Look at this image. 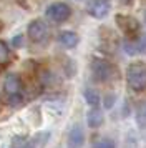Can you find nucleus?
Here are the masks:
<instances>
[{
	"label": "nucleus",
	"mask_w": 146,
	"mask_h": 148,
	"mask_svg": "<svg viewBox=\"0 0 146 148\" xmlns=\"http://www.w3.org/2000/svg\"><path fill=\"white\" fill-rule=\"evenodd\" d=\"M3 97H5L7 103L13 107H17L23 101V83L18 75H7L5 82H3Z\"/></svg>",
	"instance_id": "obj_1"
},
{
	"label": "nucleus",
	"mask_w": 146,
	"mask_h": 148,
	"mask_svg": "<svg viewBox=\"0 0 146 148\" xmlns=\"http://www.w3.org/2000/svg\"><path fill=\"white\" fill-rule=\"evenodd\" d=\"M126 82L131 90L143 92L146 88V65L143 62H133L126 68Z\"/></svg>",
	"instance_id": "obj_2"
},
{
	"label": "nucleus",
	"mask_w": 146,
	"mask_h": 148,
	"mask_svg": "<svg viewBox=\"0 0 146 148\" xmlns=\"http://www.w3.org/2000/svg\"><path fill=\"white\" fill-rule=\"evenodd\" d=\"M90 68H91L93 78L98 80V82H108L116 75L115 67H113L110 62H106L105 58H93Z\"/></svg>",
	"instance_id": "obj_3"
},
{
	"label": "nucleus",
	"mask_w": 146,
	"mask_h": 148,
	"mask_svg": "<svg viewBox=\"0 0 146 148\" xmlns=\"http://www.w3.org/2000/svg\"><path fill=\"white\" fill-rule=\"evenodd\" d=\"M115 22H116V25L119 27V30H121L128 38H131V40H134L136 35L139 34V23L134 17H131V15L118 14L115 17Z\"/></svg>",
	"instance_id": "obj_4"
},
{
	"label": "nucleus",
	"mask_w": 146,
	"mask_h": 148,
	"mask_svg": "<svg viewBox=\"0 0 146 148\" xmlns=\"http://www.w3.org/2000/svg\"><path fill=\"white\" fill-rule=\"evenodd\" d=\"M70 15H72V8L63 2H55L46 8V17L52 22H57V23L66 22L70 18Z\"/></svg>",
	"instance_id": "obj_5"
},
{
	"label": "nucleus",
	"mask_w": 146,
	"mask_h": 148,
	"mask_svg": "<svg viewBox=\"0 0 146 148\" xmlns=\"http://www.w3.org/2000/svg\"><path fill=\"white\" fill-rule=\"evenodd\" d=\"M27 35L32 42H43L48 37V25H46L43 20H32L28 23V28H27Z\"/></svg>",
	"instance_id": "obj_6"
},
{
	"label": "nucleus",
	"mask_w": 146,
	"mask_h": 148,
	"mask_svg": "<svg viewBox=\"0 0 146 148\" xmlns=\"http://www.w3.org/2000/svg\"><path fill=\"white\" fill-rule=\"evenodd\" d=\"M86 10L93 18H105L110 12V3L106 0H88Z\"/></svg>",
	"instance_id": "obj_7"
},
{
	"label": "nucleus",
	"mask_w": 146,
	"mask_h": 148,
	"mask_svg": "<svg viewBox=\"0 0 146 148\" xmlns=\"http://www.w3.org/2000/svg\"><path fill=\"white\" fill-rule=\"evenodd\" d=\"M68 141L73 148H80L85 141V133H83V128L80 125H73L70 133H68Z\"/></svg>",
	"instance_id": "obj_8"
},
{
	"label": "nucleus",
	"mask_w": 146,
	"mask_h": 148,
	"mask_svg": "<svg viewBox=\"0 0 146 148\" xmlns=\"http://www.w3.org/2000/svg\"><path fill=\"white\" fill-rule=\"evenodd\" d=\"M86 123L90 128H100L103 125V113L98 107H93L88 113H86Z\"/></svg>",
	"instance_id": "obj_9"
},
{
	"label": "nucleus",
	"mask_w": 146,
	"mask_h": 148,
	"mask_svg": "<svg viewBox=\"0 0 146 148\" xmlns=\"http://www.w3.org/2000/svg\"><path fill=\"white\" fill-rule=\"evenodd\" d=\"M58 42L63 45L65 48H75L78 45V35L75 34V32H70V30H65V32H61L58 35Z\"/></svg>",
	"instance_id": "obj_10"
},
{
	"label": "nucleus",
	"mask_w": 146,
	"mask_h": 148,
	"mask_svg": "<svg viewBox=\"0 0 146 148\" xmlns=\"http://www.w3.org/2000/svg\"><path fill=\"white\" fill-rule=\"evenodd\" d=\"M83 95H85L86 103H88V105H91V108L93 107H98V105H100V95H98L96 90H93V88H86Z\"/></svg>",
	"instance_id": "obj_11"
},
{
	"label": "nucleus",
	"mask_w": 146,
	"mask_h": 148,
	"mask_svg": "<svg viewBox=\"0 0 146 148\" xmlns=\"http://www.w3.org/2000/svg\"><path fill=\"white\" fill-rule=\"evenodd\" d=\"M8 60H10V48L3 40H0V67L8 63Z\"/></svg>",
	"instance_id": "obj_12"
},
{
	"label": "nucleus",
	"mask_w": 146,
	"mask_h": 148,
	"mask_svg": "<svg viewBox=\"0 0 146 148\" xmlns=\"http://www.w3.org/2000/svg\"><path fill=\"white\" fill-rule=\"evenodd\" d=\"M93 148H115V141L111 138H101L96 143H93Z\"/></svg>",
	"instance_id": "obj_13"
},
{
	"label": "nucleus",
	"mask_w": 146,
	"mask_h": 148,
	"mask_svg": "<svg viewBox=\"0 0 146 148\" xmlns=\"http://www.w3.org/2000/svg\"><path fill=\"white\" fill-rule=\"evenodd\" d=\"M103 101H105V108H111L113 105H115V101H116V97L110 93V95H106L105 97V100Z\"/></svg>",
	"instance_id": "obj_14"
},
{
	"label": "nucleus",
	"mask_w": 146,
	"mask_h": 148,
	"mask_svg": "<svg viewBox=\"0 0 146 148\" xmlns=\"http://www.w3.org/2000/svg\"><path fill=\"white\" fill-rule=\"evenodd\" d=\"M12 45L15 48H20L22 45H23V37H22V35H15V37L12 38Z\"/></svg>",
	"instance_id": "obj_15"
},
{
	"label": "nucleus",
	"mask_w": 146,
	"mask_h": 148,
	"mask_svg": "<svg viewBox=\"0 0 146 148\" xmlns=\"http://www.w3.org/2000/svg\"><path fill=\"white\" fill-rule=\"evenodd\" d=\"M2 30H3V22L0 20V32H2Z\"/></svg>",
	"instance_id": "obj_16"
},
{
	"label": "nucleus",
	"mask_w": 146,
	"mask_h": 148,
	"mask_svg": "<svg viewBox=\"0 0 146 148\" xmlns=\"http://www.w3.org/2000/svg\"><path fill=\"white\" fill-rule=\"evenodd\" d=\"M143 115H145V118H146V105L143 107Z\"/></svg>",
	"instance_id": "obj_17"
},
{
	"label": "nucleus",
	"mask_w": 146,
	"mask_h": 148,
	"mask_svg": "<svg viewBox=\"0 0 146 148\" xmlns=\"http://www.w3.org/2000/svg\"><path fill=\"white\" fill-rule=\"evenodd\" d=\"M145 23H146V10H145Z\"/></svg>",
	"instance_id": "obj_18"
},
{
	"label": "nucleus",
	"mask_w": 146,
	"mask_h": 148,
	"mask_svg": "<svg viewBox=\"0 0 146 148\" xmlns=\"http://www.w3.org/2000/svg\"><path fill=\"white\" fill-rule=\"evenodd\" d=\"M0 108H2V98H0Z\"/></svg>",
	"instance_id": "obj_19"
}]
</instances>
